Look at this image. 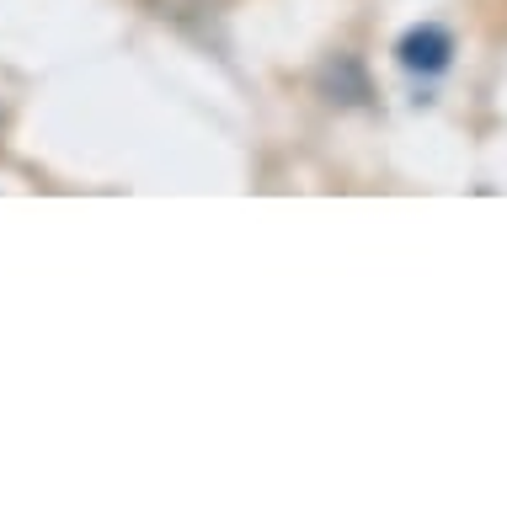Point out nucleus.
I'll list each match as a JSON object with an SVG mask.
<instances>
[{
    "mask_svg": "<svg viewBox=\"0 0 507 512\" xmlns=\"http://www.w3.org/2000/svg\"><path fill=\"white\" fill-rule=\"evenodd\" d=\"M449 54H454V38L443 27H411L401 43H395V59L406 64L411 75H438V70H449Z\"/></svg>",
    "mask_w": 507,
    "mask_h": 512,
    "instance_id": "obj_1",
    "label": "nucleus"
},
{
    "mask_svg": "<svg viewBox=\"0 0 507 512\" xmlns=\"http://www.w3.org/2000/svg\"><path fill=\"white\" fill-rule=\"evenodd\" d=\"M321 91L342 107H363L369 102V75H363V64L353 54H337L321 64Z\"/></svg>",
    "mask_w": 507,
    "mask_h": 512,
    "instance_id": "obj_2",
    "label": "nucleus"
}]
</instances>
